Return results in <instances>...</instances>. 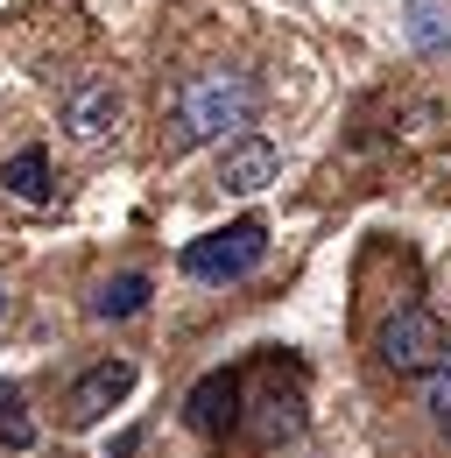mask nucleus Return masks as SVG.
Wrapping results in <instances>:
<instances>
[{"instance_id":"obj_1","label":"nucleus","mask_w":451,"mask_h":458,"mask_svg":"<svg viewBox=\"0 0 451 458\" xmlns=\"http://www.w3.org/2000/svg\"><path fill=\"white\" fill-rule=\"evenodd\" d=\"M254 106H261V85L247 71H198L176 99V141L198 148V141H226L240 127H254Z\"/></svg>"},{"instance_id":"obj_2","label":"nucleus","mask_w":451,"mask_h":458,"mask_svg":"<svg viewBox=\"0 0 451 458\" xmlns=\"http://www.w3.org/2000/svg\"><path fill=\"white\" fill-rule=\"evenodd\" d=\"M261 254H268V226L261 219H233V226L183 247V276L191 283H240V276L261 268Z\"/></svg>"},{"instance_id":"obj_3","label":"nucleus","mask_w":451,"mask_h":458,"mask_svg":"<svg viewBox=\"0 0 451 458\" xmlns=\"http://www.w3.org/2000/svg\"><path fill=\"white\" fill-rule=\"evenodd\" d=\"M374 345H381V367H388V374H438V367H445V352H451L438 310H423V303L395 310Z\"/></svg>"},{"instance_id":"obj_4","label":"nucleus","mask_w":451,"mask_h":458,"mask_svg":"<svg viewBox=\"0 0 451 458\" xmlns=\"http://www.w3.org/2000/svg\"><path fill=\"white\" fill-rule=\"evenodd\" d=\"M120 114H127V106H120V85H113V78H85V85L64 99V127H71V141H85V148L106 141L113 127H120Z\"/></svg>"},{"instance_id":"obj_5","label":"nucleus","mask_w":451,"mask_h":458,"mask_svg":"<svg viewBox=\"0 0 451 458\" xmlns=\"http://www.w3.org/2000/svg\"><path fill=\"white\" fill-rule=\"evenodd\" d=\"M127 388H134V367H127V360H99V367H92V374L71 388V402H64V423H71V430H92L113 402L127 395Z\"/></svg>"},{"instance_id":"obj_6","label":"nucleus","mask_w":451,"mask_h":458,"mask_svg":"<svg viewBox=\"0 0 451 458\" xmlns=\"http://www.w3.org/2000/svg\"><path fill=\"white\" fill-rule=\"evenodd\" d=\"M276 176H282V156H276L268 134H240V141L219 156V183L226 191H247V198H254V191H268Z\"/></svg>"},{"instance_id":"obj_7","label":"nucleus","mask_w":451,"mask_h":458,"mask_svg":"<svg viewBox=\"0 0 451 458\" xmlns=\"http://www.w3.org/2000/svg\"><path fill=\"white\" fill-rule=\"evenodd\" d=\"M183 409H191V430H205V437L233 430V423H240V374H205Z\"/></svg>"},{"instance_id":"obj_8","label":"nucleus","mask_w":451,"mask_h":458,"mask_svg":"<svg viewBox=\"0 0 451 458\" xmlns=\"http://www.w3.org/2000/svg\"><path fill=\"white\" fill-rule=\"evenodd\" d=\"M254 409H261V416H247V437H254V445H276L289 430H303V402L296 395H276V388H268Z\"/></svg>"},{"instance_id":"obj_9","label":"nucleus","mask_w":451,"mask_h":458,"mask_svg":"<svg viewBox=\"0 0 451 458\" xmlns=\"http://www.w3.org/2000/svg\"><path fill=\"white\" fill-rule=\"evenodd\" d=\"M0 183H7L21 205H43V198H50V156H43V148H21V156H7Z\"/></svg>"},{"instance_id":"obj_10","label":"nucleus","mask_w":451,"mask_h":458,"mask_svg":"<svg viewBox=\"0 0 451 458\" xmlns=\"http://www.w3.org/2000/svg\"><path fill=\"white\" fill-rule=\"evenodd\" d=\"M409 43L423 57H438L451 43V0H409Z\"/></svg>"},{"instance_id":"obj_11","label":"nucleus","mask_w":451,"mask_h":458,"mask_svg":"<svg viewBox=\"0 0 451 458\" xmlns=\"http://www.w3.org/2000/svg\"><path fill=\"white\" fill-rule=\"evenodd\" d=\"M141 303H149V276H113L92 296V318H134Z\"/></svg>"},{"instance_id":"obj_12","label":"nucleus","mask_w":451,"mask_h":458,"mask_svg":"<svg viewBox=\"0 0 451 458\" xmlns=\"http://www.w3.org/2000/svg\"><path fill=\"white\" fill-rule=\"evenodd\" d=\"M0 445H36V423H29V409H21V388L14 381H0Z\"/></svg>"},{"instance_id":"obj_13","label":"nucleus","mask_w":451,"mask_h":458,"mask_svg":"<svg viewBox=\"0 0 451 458\" xmlns=\"http://www.w3.org/2000/svg\"><path fill=\"white\" fill-rule=\"evenodd\" d=\"M430 416H438V430L451 437V352H445V367L430 374Z\"/></svg>"},{"instance_id":"obj_14","label":"nucleus","mask_w":451,"mask_h":458,"mask_svg":"<svg viewBox=\"0 0 451 458\" xmlns=\"http://www.w3.org/2000/svg\"><path fill=\"white\" fill-rule=\"evenodd\" d=\"M0 310H7V296H0Z\"/></svg>"}]
</instances>
